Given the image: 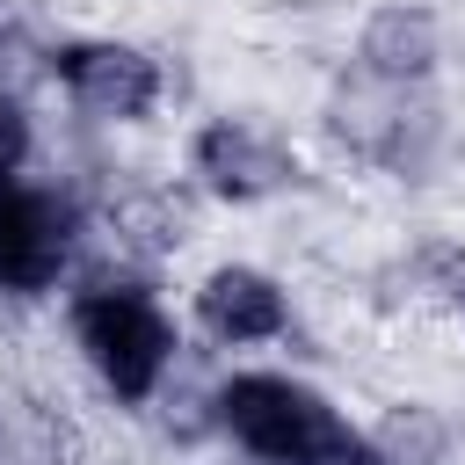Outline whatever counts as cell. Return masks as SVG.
<instances>
[{
  "label": "cell",
  "instance_id": "cell-3",
  "mask_svg": "<svg viewBox=\"0 0 465 465\" xmlns=\"http://www.w3.org/2000/svg\"><path fill=\"white\" fill-rule=\"evenodd\" d=\"M182 167H189V182H196L211 203H225V211L276 203V196H291V189L305 182L298 145H291L283 131H269L262 116H247V109H211V116H196L189 138H182Z\"/></svg>",
  "mask_w": 465,
  "mask_h": 465
},
{
  "label": "cell",
  "instance_id": "cell-9",
  "mask_svg": "<svg viewBox=\"0 0 465 465\" xmlns=\"http://www.w3.org/2000/svg\"><path fill=\"white\" fill-rule=\"evenodd\" d=\"M363 443H371L378 465H450L458 429H450V414L429 407V400H385V407L363 421Z\"/></svg>",
  "mask_w": 465,
  "mask_h": 465
},
{
  "label": "cell",
  "instance_id": "cell-2",
  "mask_svg": "<svg viewBox=\"0 0 465 465\" xmlns=\"http://www.w3.org/2000/svg\"><path fill=\"white\" fill-rule=\"evenodd\" d=\"M65 334H73L80 363L94 371V385L116 407L160 400V385L174 378V356H182V320H174V305L145 276H94V283H80L73 305H65Z\"/></svg>",
  "mask_w": 465,
  "mask_h": 465
},
{
  "label": "cell",
  "instance_id": "cell-6",
  "mask_svg": "<svg viewBox=\"0 0 465 465\" xmlns=\"http://www.w3.org/2000/svg\"><path fill=\"white\" fill-rule=\"evenodd\" d=\"M51 80L102 124H153L167 102V65L131 36H65L51 51Z\"/></svg>",
  "mask_w": 465,
  "mask_h": 465
},
{
  "label": "cell",
  "instance_id": "cell-11",
  "mask_svg": "<svg viewBox=\"0 0 465 465\" xmlns=\"http://www.w3.org/2000/svg\"><path fill=\"white\" fill-rule=\"evenodd\" d=\"M29 167H36V116H29L22 94L0 87V182H15Z\"/></svg>",
  "mask_w": 465,
  "mask_h": 465
},
{
  "label": "cell",
  "instance_id": "cell-5",
  "mask_svg": "<svg viewBox=\"0 0 465 465\" xmlns=\"http://www.w3.org/2000/svg\"><path fill=\"white\" fill-rule=\"evenodd\" d=\"M80 254V211L65 189L15 174L0 182V298H44Z\"/></svg>",
  "mask_w": 465,
  "mask_h": 465
},
{
  "label": "cell",
  "instance_id": "cell-1",
  "mask_svg": "<svg viewBox=\"0 0 465 465\" xmlns=\"http://www.w3.org/2000/svg\"><path fill=\"white\" fill-rule=\"evenodd\" d=\"M211 429L247 465H378L363 421L334 407L312 378L276 363H240L211 385Z\"/></svg>",
  "mask_w": 465,
  "mask_h": 465
},
{
  "label": "cell",
  "instance_id": "cell-7",
  "mask_svg": "<svg viewBox=\"0 0 465 465\" xmlns=\"http://www.w3.org/2000/svg\"><path fill=\"white\" fill-rule=\"evenodd\" d=\"M189 312H196V327H203L218 349H276V341H291V327H298V305H291L283 276L262 269V262H211V269L196 276Z\"/></svg>",
  "mask_w": 465,
  "mask_h": 465
},
{
  "label": "cell",
  "instance_id": "cell-4",
  "mask_svg": "<svg viewBox=\"0 0 465 465\" xmlns=\"http://www.w3.org/2000/svg\"><path fill=\"white\" fill-rule=\"evenodd\" d=\"M320 124H327V138L349 153V160H363V167H378V174H421L429 167V153H436V109H429V87H378V80H341L334 94H327V109H320Z\"/></svg>",
  "mask_w": 465,
  "mask_h": 465
},
{
  "label": "cell",
  "instance_id": "cell-8",
  "mask_svg": "<svg viewBox=\"0 0 465 465\" xmlns=\"http://www.w3.org/2000/svg\"><path fill=\"white\" fill-rule=\"evenodd\" d=\"M436 65H443V15H436L429 0H378V7H363V22H356V58H349L356 80L429 87Z\"/></svg>",
  "mask_w": 465,
  "mask_h": 465
},
{
  "label": "cell",
  "instance_id": "cell-10",
  "mask_svg": "<svg viewBox=\"0 0 465 465\" xmlns=\"http://www.w3.org/2000/svg\"><path fill=\"white\" fill-rule=\"evenodd\" d=\"M407 276L443 320L465 327V232H421L407 247Z\"/></svg>",
  "mask_w": 465,
  "mask_h": 465
}]
</instances>
